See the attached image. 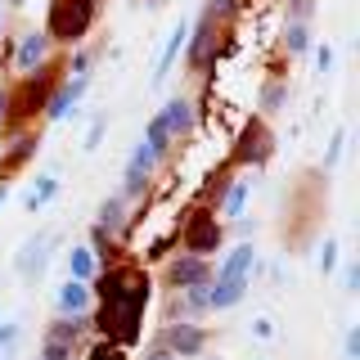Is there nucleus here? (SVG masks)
I'll return each instance as SVG.
<instances>
[{
    "label": "nucleus",
    "instance_id": "412c9836",
    "mask_svg": "<svg viewBox=\"0 0 360 360\" xmlns=\"http://www.w3.org/2000/svg\"><path fill=\"white\" fill-rule=\"evenodd\" d=\"M82 329H86V320H63V315H59V320L50 324V333H45V338H50V342H63V347H77Z\"/></svg>",
    "mask_w": 360,
    "mask_h": 360
},
{
    "label": "nucleus",
    "instance_id": "dca6fc26",
    "mask_svg": "<svg viewBox=\"0 0 360 360\" xmlns=\"http://www.w3.org/2000/svg\"><path fill=\"white\" fill-rule=\"evenodd\" d=\"M270 153V135H266V127L262 122H252V127L243 131V140H239V162H262V158Z\"/></svg>",
    "mask_w": 360,
    "mask_h": 360
},
{
    "label": "nucleus",
    "instance_id": "4be33fe9",
    "mask_svg": "<svg viewBox=\"0 0 360 360\" xmlns=\"http://www.w3.org/2000/svg\"><path fill=\"white\" fill-rule=\"evenodd\" d=\"M248 189H252L248 180H234V185L225 189V198H221V212H225V217H239V212H243V202H248Z\"/></svg>",
    "mask_w": 360,
    "mask_h": 360
},
{
    "label": "nucleus",
    "instance_id": "a211bd4d",
    "mask_svg": "<svg viewBox=\"0 0 360 360\" xmlns=\"http://www.w3.org/2000/svg\"><path fill=\"white\" fill-rule=\"evenodd\" d=\"M122 225H127V198L112 194V198L99 202V230H104V234H117Z\"/></svg>",
    "mask_w": 360,
    "mask_h": 360
},
{
    "label": "nucleus",
    "instance_id": "f704fd0d",
    "mask_svg": "<svg viewBox=\"0 0 360 360\" xmlns=\"http://www.w3.org/2000/svg\"><path fill=\"white\" fill-rule=\"evenodd\" d=\"M5 127H9V90L0 86V131H5Z\"/></svg>",
    "mask_w": 360,
    "mask_h": 360
},
{
    "label": "nucleus",
    "instance_id": "4468645a",
    "mask_svg": "<svg viewBox=\"0 0 360 360\" xmlns=\"http://www.w3.org/2000/svg\"><path fill=\"white\" fill-rule=\"evenodd\" d=\"M50 234H37V239H27L22 243V252H18V275L22 279H37L41 270H45V252H50Z\"/></svg>",
    "mask_w": 360,
    "mask_h": 360
},
{
    "label": "nucleus",
    "instance_id": "5701e85b",
    "mask_svg": "<svg viewBox=\"0 0 360 360\" xmlns=\"http://www.w3.org/2000/svg\"><path fill=\"white\" fill-rule=\"evenodd\" d=\"M307 45H311L307 22H288V27H284V50H288V54H302Z\"/></svg>",
    "mask_w": 360,
    "mask_h": 360
},
{
    "label": "nucleus",
    "instance_id": "423d86ee",
    "mask_svg": "<svg viewBox=\"0 0 360 360\" xmlns=\"http://www.w3.org/2000/svg\"><path fill=\"white\" fill-rule=\"evenodd\" d=\"M95 307V292L90 284H77V279H63L59 292H54V311L63 315V320H86V311Z\"/></svg>",
    "mask_w": 360,
    "mask_h": 360
},
{
    "label": "nucleus",
    "instance_id": "f8f14e48",
    "mask_svg": "<svg viewBox=\"0 0 360 360\" xmlns=\"http://www.w3.org/2000/svg\"><path fill=\"white\" fill-rule=\"evenodd\" d=\"M185 45H189V22L180 18L176 27H172V37H167L162 45V54H158V68H153V82H167V72H172V63L185 54Z\"/></svg>",
    "mask_w": 360,
    "mask_h": 360
},
{
    "label": "nucleus",
    "instance_id": "a878e982",
    "mask_svg": "<svg viewBox=\"0 0 360 360\" xmlns=\"http://www.w3.org/2000/svg\"><path fill=\"white\" fill-rule=\"evenodd\" d=\"M338 270V239H324L320 248V275H333Z\"/></svg>",
    "mask_w": 360,
    "mask_h": 360
},
{
    "label": "nucleus",
    "instance_id": "aec40b11",
    "mask_svg": "<svg viewBox=\"0 0 360 360\" xmlns=\"http://www.w3.org/2000/svg\"><path fill=\"white\" fill-rule=\"evenodd\" d=\"M144 149H149L153 158H162L167 149H172V135H167V127H162V117H149V127H144Z\"/></svg>",
    "mask_w": 360,
    "mask_h": 360
},
{
    "label": "nucleus",
    "instance_id": "bb28decb",
    "mask_svg": "<svg viewBox=\"0 0 360 360\" xmlns=\"http://www.w3.org/2000/svg\"><path fill=\"white\" fill-rule=\"evenodd\" d=\"M41 360H72V347L50 342V338H45V342H41Z\"/></svg>",
    "mask_w": 360,
    "mask_h": 360
},
{
    "label": "nucleus",
    "instance_id": "39448f33",
    "mask_svg": "<svg viewBox=\"0 0 360 360\" xmlns=\"http://www.w3.org/2000/svg\"><path fill=\"white\" fill-rule=\"evenodd\" d=\"M162 347L172 352L176 360H189V356H198L202 347H207V333L198 329V324H185V320H176V324H167V333H162Z\"/></svg>",
    "mask_w": 360,
    "mask_h": 360
},
{
    "label": "nucleus",
    "instance_id": "58836bf2",
    "mask_svg": "<svg viewBox=\"0 0 360 360\" xmlns=\"http://www.w3.org/2000/svg\"><path fill=\"white\" fill-rule=\"evenodd\" d=\"M5 198H9V189H5V185H0V207H5Z\"/></svg>",
    "mask_w": 360,
    "mask_h": 360
},
{
    "label": "nucleus",
    "instance_id": "2eb2a0df",
    "mask_svg": "<svg viewBox=\"0 0 360 360\" xmlns=\"http://www.w3.org/2000/svg\"><path fill=\"white\" fill-rule=\"evenodd\" d=\"M252 270H257V252H252V243H239L230 257L221 262V270H217V279H252Z\"/></svg>",
    "mask_w": 360,
    "mask_h": 360
},
{
    "label": "nucleus",
    "instance_id": "0eeeda50",
    "mask_svg": "<svg viewBox=\"0 0 360 360\" xmlns=\"http://www.w3.org/2000/svg\"><path fill=\"white\" fill-rule=\"evenodd\" d=\"M217 248H221V225H217V217L198 212V217L185 225V252L207 257V252H217Z\"/></svg>",
    "mask_w": 360,
    "mask_h": 360
},
{
    "label": "nucleus",
    "instance_id": "4c0bfd02",
    "mask_svg": "<svg viewBox=\"0 0 360 360\" xmlns=\"http://www.w3.org/2000/svg\"><path fill=\"white\" fill-rule=\"evenodd\" d=\"M347 356H352V360L360 356V329H352V333H347Z\"/></svg>",
    "mask_w": 360,
    "mask_h": 360
},
{
    "label": "nucleus",
    "instance_id": "c85d7f7f",
    "mask_svg": "<svg viewBox=\"0 0 360 360\" xmlns=\"http://www.w3.org/2000/svg\"><path fill=\"white\" fill-rule=\"evenodd\" d=\"M342 144H347V131H333V140H329V153H324V167H338V158H342Z\"/></svg>",
    "mask_w": 360,
    "mask_h": 360
},
{
    "label": "nucleus",
    "instance_id": "473e14b6",
    "mask_svg": "<svg viewBox=\"0 0 360 360\" xmlns=\"http://www.w3.org/2000/svg\"><path fill=\"white\" fill-rule=\"evenodd\" d=\"M252 333L262 338V342H270V338H275V324H270L266 315H257V320H252Z\"/></svg>",
    "mask_w": 360,
    "mask_h": 360
},
{
    "label": "nucleus",
    "instance_id": "c756f323",
    "mask_svg": "<svg viewBox=\"0 0 360 360\" xmlns=\"http://www.w3.org/2000/svg\"><path fill=\"white\" fill-rule=\"evenodd\" d=\"M68 72H72V77H90V50H77L72 63H68Z\"/></svg>",
    "mask_w": 360,
    "mask_h": 360
},
{
    "label": "nucleus",
    "instance_id": "f257e3e1",
    "mask_svg": "<svg viewBox=\"0 0 360 360\" xmlns=\"http://www.w3.org/2000/svg\"><path fill=\"white\" fill-rule=\"evenodd\" d=\"M99 297V333L104 342H117L122 352L140 338V315L149 307V275L131 266H108L99 275V288H90Z\"/></svg>",
    "mask_w": 360,
    "mask_h": 360
},
{
    "label": "nucleus",
    "instance_id": "37998d69",
    "mask_svg": "<svg viewBox=\"0 0 360 360\" xmlns=\"http://www.w3.org/2000/svg\"><path fill=\"white\" fill-rule=\"evenodd\" d=\"M0 360H5V356H0Z\"/></svg>",
    "mask_w": 360,
    "mask_h": 360
},
{
    "label": "nucleus",
    "instance_id": "6ab92c4d",
    "mask_svg": "<svg viewBox=\"0 0 360 360\" xmlns=\"http://www.w3.org/2000/svg\"><path fill=\"white\" fill-rule=\"evenodd\" d=\"M54 194H59V176H54V172L37 176V185H32V194H27V212L50 207V198H54Z\"/></svg>",
    "mask_w": 360,
    "mask_h": 360
},
{
    "label": "nucleus",
    "instance_id": "c9c22d12",
    "mask_svg": "<svg viewBox=\"0 0 360 360\" xmlns=\"http://www.w3.org/2000/svg\"><path fill=\"white\" fill-rule=\"evenodd\" d=\"M342 284H347V292H356V284H360V266H347V275H342Z\"/></svg>",
    "mask_w": 360,
    "mask_h": 360
},
{
    "label": "nucleus",
    "instance_id": "393cba45",
    "mask_svg": "<svg viewBox=\"0 0 360 360\" xmlns=\"http://www.w3.org/2000/svg\"><path fill=\"white\" fill-rule=\"evenodd\" d=\"M90 360H127V352H122L117 342H104V338H99V342L90 347Z\"/></svg>",
    "mask_w": 360,
    "mask_h": 360
},
{
    "label": "nucleus",
    "instance_id": "9b49d317",
    "mask_svg": "<svg viewBox=\"0 0 360 360\" xmlns=\"http://www.w3.org/2000/svg\"><path fill=\"white\" fill-rule=\"evenodd\" d=\"M185 50H189V63H194L198 72L212 63V50H217V22H212V14L198 22V32H189V45H185Z\"/></svg>",
    "mask_w": 360,
    "mask_h": 360
},
{
    "label": "nucleus",
    "instance_id": "a19ab883",
    "mask_svg": "<svg viewBox=\"0 0 360 360\" xmlns=\"http://www.w3.org/2000/svg\"><path fill=\"white\" fill-rule=\"evenodd\" d=\"M9 5H14V9H18V5H27V0H9Z\"/></svg>",
    "mask_w": 360,
    "mask_h": 360
},
{
    "label": "nucleus",
    "instance_id": "ddd939ff",
    "mask_svg": "<svg viewBox=\"0 0 360 360\" xmlns=\"http://www.w3.org/2000/svg\"><path fill=\"white\" fill-rule=\"evenodd\" d=\"M248 284L243 279H212L207 284V311H234L243 302Z\"/></svg>",
    "mask_w": 360,
    "mask_h": 360
},
{
    "label": "nucleus",
    "instance_id": "79ce46f5",
    "mask_svg": "<svg viewBox=\"0 0 360 360\" xmlns=\"http://www.w3.org/2000/svg\"><path fill=\"white\" fill-rule=\"evenodd\" d=\"M149 5H167V0H149Z\"/></svg>",
    "mask_w": 360,
    "mask_h": 360
},
{
    "label": "nucleus",
    "instance_id": "6e6552de",
    "mask_svg": "<svg viewBox=\"0 0 360 360\" xmlns=\"http://www.w3.org/2000/svg\"><path fill=\"white\" fill-rule=\"evenodd\" d=\"M167 279H172V288H198V284H212V266H207V257H194V252H185V257H176L172 266H167Z\"/></svg>",
    "mask_w": 360,
    "mask_h": 360
},
{
    "label": "nucleus",
    "instance_id": "ea45409f",
    "mask_svg": "<svg viewBox=\"0 0 360 360\" xmlns=\"http://www.w3.org/2000/svg\"><path fill=\"white\" fill-rule=\"evenodd\" d=\"M0 37H5V9H0Z\"/></svg>",
    "mask_w": 360,
    "mask_h": 360
},
{
    "label": "nucleus",
    "instance_id": "72a5a7b5",
    "mask_svg": "<svg viewBox=\"0 0 360 360\" xmlns=\"http://www.w3.org/2000/svg\"><path fill=\"white\" fill-rule=\"evenodd\" d=\"M99 135H104V117H95V122H90V131H86V144H82V149H95V144H99Z\"/></svg>",
    "mask_w": 360,
    "mask_h": 360
},
{
    "label": "nucleus",
    "instance_id": "1a4fd4ad",
    "mask_svg": "<svg viewBox=\"0 0 360 360\" xmlns=\"http://www.w3.org/2000/svg\"><path fill=\"white\" fill-rule=\"evenodd\" d=\"M45 59H50V37H45V32H27V37L18 41V50H14L18 77H32L37 68H45Z\"/></svg>",
    "mask_w": 360,
    "mask_h": 360
},
{
    "label": "nucleus",
    "instance_id": "20e7f679",
    "mask_svg": "<svg viewBox=\"0 0 360 360\" xmlns=\"http://www.w3.org/2000/svg\"><path fill=\"white\" fill-rule=\"evenodd\" d=\"M153 167H158V158H153L149 149H144V144H135V153H131L127 172H122V194H117V198H140L144 189H149Z\"/></svg>",
    "mask_w": 360,
    "mask_h": 360
},
{
    "label": "nucleus",
    "instance_id": "7c9ffc66",
    "mask_svg": "<svg viewBox=\"0 0 360 360\" xmlns=\"http://www.w3.org/2000/svg\"><path fill=\"white\" fill-rule=\"evenodd\" d=\"M279 104H284V86L275 82V86H266V90H262V108H279Z\"/></svg>",
    "mask_w": 360,
    "mask_h": 360
},
{
    "label": "nucleus",
    "instance_id": "b1692460",
    "mask_svg": "<svg viewBox=\"0 0 360 360\" xmlns=\"http://www.w3.org/2000/svg\"><path fill=\"white\" fill-rule=\"evenodd\" d=\"M32 149H37V135H18V140H14V149H9V158H5V167H18V162H27V158H32Z\"/></svg>",
    "mask_w": 360,
    "mask_h": 360
},
{
    "label": "nucleus",
    "instance_id": "f03ea898",
    "mask_svg": "<svg viewBox=\"0 0 360 360\" xmlns=\"http://www.w3.org/2000/svg\"><path fill=\"white\" fill-rule=\"evenodd\" d=\"M99 0H50V22H45V37L50 41H68L77 45L95 22Z\"/></svg>",
    "mask_w": 360,
    "mask_h": 360
},
{
    "label": "nucleus",
    "instance_id": "9d476101",
    "mask_svg": "<svg viewBox=\"0 0 360 360\" xmlns=\"http://www.w3.org/2000/svg\"><path fill=\"white\" fill-rule=\"evenodd\" d=\"M158 117H162V127H167V135H172V144L185 140V135L194 131V104H189L185 95H172V99L162 104V112H158Z\"/></svg>",
    "mask_w": 360,
    "mask_h": 360
},
{
    "label": "nucleus",
    "instance_id": "cd10ccee",
    "mask_svg": "<svg viewBox=\"0 0 360 360\" xmlns=\"http://www.w3.org/2000/svg\"><path fill=\"white\" fill-rule=\"evenodd\" d=\"M14 342H18V324H14V320H5V324H0V356L14 352Z\"/></svg>",
    "mask_w": 360,
    "mask_h": 360
},
{
    "label": "nucleus",
    "instance_id": "f3484780",
    "mask_svg": "<svg viewBox=\"0 0 360 360\" xmlns=\"http://www.w3.org/2000/svg\"><path fill=\"white\" fill-rule=\"evenodd\" d=\"M95 275H99V262H95V252H90L86 243H77L72 252H68V279H77V284H90Z\"/></svg>",
    "mask_w": 360,
    "mask_h": 360
},
{
    "label": "nucleus",
    "instance_id": "7ed1b4c3",
    "mask_svg": "<svg viewBox=\"0 0 360 360\" xmlns=\"http://www.w3.org/2000/svg\"><path fill=\"white\" fill-rule=\"evenodd\" d=\"M45 99H50V72L37 68L32 77H22L18 95H9V117H37L45 108Z\"/></svg>",
    "mask_w": 360,
    "mask_h": 360
},
{
    "label": "nucleus",
    "instance_id": "2f4dec72",
    "mask_svg": "<svg viewBox=\"0 0 360 360\" xmlns=\"http://www.w3.org/2000/svg\"><path fill=\"white\" fill-rule=\"evenodd\" d=\"M315 68H320L324 77L333 72V50H329V45H315Z\"/></svg>",
    "mask_w": 360,
    "mask_h": 360
},
{
    "label": "nucleus",
    "instance_id": "e433bc0d",
    "mask_svg": "<svg viewBox=\"0 0 360 360\" xmlns=\"http://www.w3.org/2000/svg\"><path fill=\"white\" fill-rule=\"evenodd\" d=\"M144 360H176L172 352H167V347L162 342H158V347H149V352H144Z\"/></svg>",
    "mask_w": 360,
    "mask_h": 360
}]
</instances>
